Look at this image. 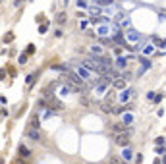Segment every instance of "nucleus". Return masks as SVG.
Here are the masks:
<instances>
[{
    "label": "nucleus",
    "instance_id": "obj_9",
    "mask_svg": "<svg viewBox=\"0 0 166 164\" xmlns=\"http://www.w3.org/2000/svg\"><path fill=\"white\" fill-rule=\"evenodd\" d=\"M97 33H99L100 37H106V35H110V25H100Z\"/></svg>",
    "mask_w": 166,
    "mask_h": 164
},
{
    "label": "nucleus",
    "instance_id": "obj_21",
    "mask_svg": "<svg viewBox=\"0 0 166 164\" xmlns=\"http://www.w3.org/2000/svg\"><path fill=\"white\" fill-rule=\"evenodd\" d=\"M19 64H27V54H21V56H19Z\"/></svg>",
    "mask_w": 166,
    "mask_h": 164
},
{
    "label": "nucleus",
    "instance_id": "obj_11",
    "mask_svg": "<svg viewBox=\"0 0 166 164\" xmlns=\"http://www.w3.org/2000/svg\"><path fill=\"white\" fill-rule=\"evenodd\" d=\"M153 52H155V44H153V43H147V44H145V47H143V54H153Z\"/></svg>",
    "mask_w": 166,
    "mask_h": 164
},
{
    "label": "nucleus",
    "instance_id": "obj_16",
    "mask_svg": "<svg viewBox=\"0 0 166 164\" xmlns=\"http://www.w3.org/2000/svg\"><path fill=\"white\" fill-rule=\"evenodd\" d=\"M131 122H133V116H131V114H129V112H128V114H124V124H125V126H129Z\"/></svg>",
    "mask_w": 166,
    "mask_h": 164
},
{
    "label": "nucleus",
    "instance_id": "obj_15",
    "mask_svg": "<svg viewBox=\"0 0 166 164\" xmlns=\"http://www.w3.org/2000/svg\"><path fill=\"white\" fill-rule=\"evenodd\" d=\"M70 89L72 87H68V85H62V87L58 89V93H60V95H70Z\"/></svg>",
    "mask_w": 166,
    "mask_h": 164
},
{
    "label": "nucleus",
    "instance_id": "obj_23",
    "mask_svg": "<svg viewBox=\"0 0 166 164\" xmlns=\"http://www.w3.org/2000/svg\"><path fill=\"white\" fill-rule=\"evenodd\" d=\"M12 39H14V35H12V33H8V35H6V43H10Z\"/></svg>",
    "mask_w": 166,
    "mask_h": 164
},
{
    "label": "nucleus",
    "instance_id": "obj_28",
    "mask_svg": "<svg viewBox=\"0 0 166 164\" xmlns=\"http://www.w3.org/2000/svg\"><path fill=\"white\" fill-rule=\"evenodd\" d=\"M15 164H18V162H15Z\"/></svg>",
    "mask_w": 166,
    "mask_h": 164
},
{
    "label": "nucleus",
    "instance_id": "obj_7",
    "mask_svg": "<svg viewBox=\"0 0 166 164\" xmlns=\"http://www.w3.org/2000/svg\"><path fill=\"white\" fill-rule=\"evenodd\" d=\"M19 157H21V158H29L31 157V151L27 149L25 145H19Z\"/></svg>",
    "mask_w": 166,
    "mask_h": 164
},
{
    "label": "nucleus",
    "instance_id": "obj_22",
    "mask_svg": "<svg viewBox=\"0 0 166 164\" xmlns=\"http://www.w3.org/2000/svg\"><path fill=\"white\" fill-rule=\"evenodd\" d=\"M31 126H33V128H39V120H37V118H33V120H31Z\"/></svg>",
    "mask_w": 166,
    "mask_h": 164
},
{
    "label": "nucleus",
    "instance_id": "obj_3",
    "mask_svg": "<svg viewBox=\"0 0 166 164\" xmlns=\"http://www.w3.org/2000/svg\"><path fill=\"white\" fill-rule=\"evenodd\" d=\"M75 73H77V75L81 77V79H85V81H87V79H91V69H89V68H85L83 64H79L77 68H75Z\"/></svg>",
    "mask_w": 166,
    "mask_h": 164
},
{
    "label": "nucleus",
    "instance_id": "obj_18",
    "mask_svg": "<svg viewBox=\"0 0 166 164\" xmlns=\"http://www.w3.org/2000/svg\"><path fill=\"white\" fill-rule=\"evenodd\" d=\"M89 12H91L93 16H99V14H100V8H95V6H91V8H89Z\"/></svg>",
    "mask_w": 166,
    "mask_h": 164
},
{
    "label": "nucleus",
    "instance_id": "obj_14",
    "mask_svg": "<svg viewBox=\"0 0 166 164\" xmlns=\"http://www.w3.org/2000/svg\"><path fill=\"white\" fill-rule=\"evenodd\" d=\"M112 85H114L116 89H124L125 87V79H114V81H112Z\"/></svg>",
    "mask_w": 166,
    "mask_h": 164
},
{
    "label": "nucleus",
    "instance_id": "obj_4",
    "mask_svg": "<svg viewBox=\"0 0 166 164\" xmlns=\"http://www.w3.org/2000/svg\"><path fill=\"white\" fill-rule=\"evenodd\" d=\"M131 97H133V89H124V91L120 93V102L131 100Z\"/></svg>",
    "mask_w": 166,
    "mask_h": 164
},
{
    "label": "nucleus",
    "instance_id": "obj_1",
    "mask_svg": "<svg viewBox=\"0 0 166 164\" xmlns=\"http://www.w3.org/2000/svg\"><path fill=\"white\" fill-rule=\"evenodd\" d=\"M129 135H131V129L128 131H120V133H114V143L120 147H128L129 143Z\"/></svg>",
    "mask_w": 166,
    "mask_h": 164
},
{
    "label": "nucleus",
    "instance_id": "obj_10",
    "mask_svg": "<svg viewBox=\"0 0 166 164\" xmlns=\"http://www.w3.org/2000/svg\"><path fill=\"white\" fill-rule=\"evenodd\" d=\"M116 68H118V69H124V68H128V60H125L124 56H120V58L116 60Z\"/></svg>",
    "mask_w": 166,
    "mask_h": 164
},
{
    "label": "nucleus",
    "instance_id": "obj_13",
    "mask_svg": "<svg viewBox=\"0 0 166 164\" xmlns=\"http://www.w3.org/2000/svg\"><path fill=\"white\" fill-rule=\"evenodd\" d=\"M91 52H93L95 56H104V54H103V48H100V44H93V47H91Z\"/></svg>",
    "mask_w": 166,
    "mask_h": 164
},
{
    "label": "nucleus",
    "instance_id": "obj_2",
    "mask_svg": "<svg viewBox=\"0 0 166 164\" xmlns=\"http://www.w3.org/2000/svg\"><path fill=\"white\" fill-rule=\"evenodd\" d=\"M125 41H128V43H131V44L141 43V33L135 31V29H128V31H125Z\"/></svg>",
    "mask_w": 166,
    "mask_h": 164
},
{
    "label": "nucleus",
    "instance_id": "obj_6",
    "mask_svg": "<svg viewBox=\"0 0 166 164\" xmlns=\"http://www.w3.org/2000/svg\"><path fill=\"white\" fill-rule=\"evenodd\" d=\"M122 158H124L125 162L133 158V153H131V149H129V147H124V151H122Z\"/></svg>",
    "mask_w": 166,
    "mask_h": 164
},
{
    "label": "nucleus",
    "instance_id": "obj_17",
    "mask_svg": "<svg viewBox=\"0 0 166 164\" xmlns=\"http://www.w3.org/2000/svg\"><path fill=\"white\" fill-rule=\"evenodd\" d=\"M125 160H124V158H118V157H112L110 158V164H124Z\"/></svg>",
    "mask_w": 166,
    "mask_h": 164
},
{
    "label": "nucleus",
    "instance_id": "obj_8",
    "mask_svg": "<svg viewBox=\"0 0 166 164\" xmlns=\"http://www.w3.org/2000/svg\"><path fill=\"white\" fill-rule=\"evenodd\" d=\"M27 137H29L31 141H39V139H41V137H39V131H37V128H33V129H29V131H27Z\"/></svg>",
    "mask_w": 166,
    "mask_h": 164
},
{
    "label": "nucleus",
    "instance_id": "obj_5",
    "mask_svg": "<svg viewBox=\"0 0 166 164\" xmlns=\"http://www.w3.org/2000/svg\"><path fill=\"white\" fill-rule=\"evenodd\" d=\"M110 129L114 131V133H120V131H125V124L124 122H116V124L110 126Z\"/></svg>",
    "mask_w": 166,
    "mask_h": 164
},
{
    "label": "nucleus",
    "instance_id": "obj_24",
    "mask_svg": "<svg viewBox=\"0 0 166 164\" xmlns=\"http://www.w3.org/2000/svg\"><path fill=\"white\" fill-rule=\"evenodd\" d=\"M100 4H103V6H106V4H112V0H100Z\"/></svg>",
    "mask_w": 166,
    "mask_h": 164
},
{
    "label": "nucleus",
    "instance_id": "obj_20",
    "mask_svg": "<svg viewBox=\"0 0 166 164\" xmlns=\"http://www.w3.org/2000/svg\"><path fill=\"white\" fill-rule=\"evenodd\" d=\"M35 77H37V72H35V73H29V75H27V83H31V81H35Z\"/></svg>",
    "mask_w": 166,
    "mask_h": 164
},
{
    "label": "nucleus",
    "instance_id": "obj_27",
    "mask_svg": "<svg viewBox=\"0 0 166 164\" xmlns=\"http://www.w3.org/2000/svg\"><path fill=\"white\" fill-rule=\"evenodd\" d=\"M0 2H2V0H0Z\"/></svg>",
    "mask_w": 166,
    "mask_h": 164
},
{
    "label": "nucleus",
    "instance_id": "obj_12",
    "mask_svg": "<svg viewBox=\"0 0 166 164\" xmlns=\"http://www.w3.org/2000/svg\"><path fill=\"white\" fill-rule=\"evenodd\" d=\"M48 102H50V106H52L54 110H60V108H62V102H60V100H56L54 97H50V98H48Z\"/></svg>",
    "mask_w": 166,
    "mask_h": 164
},
{
    "label": "nucleus",
    "instance_id": "obj_25",
    "mask_svg": "<svg viewBox=\"0 0 166 164\" xmlns=\"http://www.w3.org/2000/svg\"><path fill=\"white\" fill-rule=\"evenodd\" d=\"M4 77H6V72H4V69H0V79H4Z\"/></svg>",
    "mask_w": 166,
    "mask_h": 164
},
{
    "label": "nucleus",
    "instance_id": "obj_19",
    "mask_svg": "<svg viewBox=\"0 0 166 164\" xmlns=\"http://www.w3.org/2000/svg\"><path fill=\"white\" fill-rule=\"evenodd\" d=\"M56 21H58V23H64V21H66V14H64V12H62V14H58Z\"/></svg>",
    "mask_w": 166,
    "mask_h": 164
},
{
    "label": "nucleus",
    "instance_id": "obj_26",
    "mask_svg": "<svg viewBox=\"0 0 166 164\" xmlns=\"http://www.w3.org/2000/svg\"><path fill=\"white\" fill-rule=\"evenodd\" d=\"M0 164H2V158H0Z\"/></svg>",
    "mask_w": 166,
    "mask_h": 164
}]
</instances>
